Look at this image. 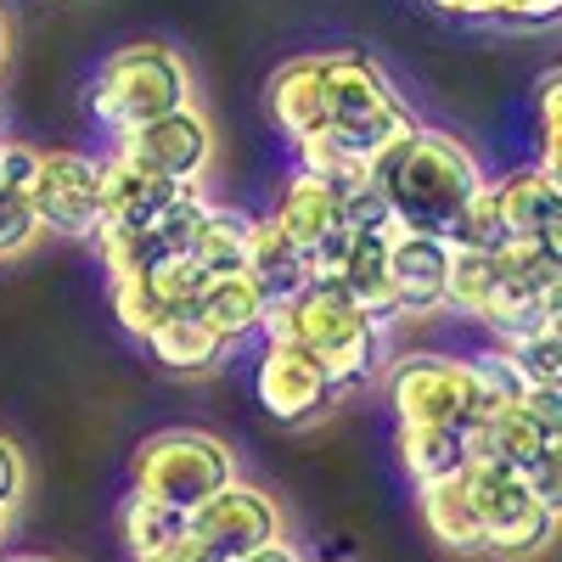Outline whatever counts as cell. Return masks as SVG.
<instances>
[{
    "label": "cell",
    "mask_w": 562,
    "mask_h": 562,
    "mask_svg": "<svg viewBox=\"0 0 562 562\" xmlns=\"http://www.w3.org/2000/svg\"><path fill=\"white\" fill-rule=\"evenodd\" d=\"M34 169H40L34 147H23V140H0V192H23L29 198Z\"/></svg>",
    "instance_id": "cell-40"
},
{
    "label": "cell",
    "mask_w": 562,
    "mask_h": 562,
    "mask_svg": "<svg viewBox=\"0 0 562 562\" xmlns=\"http://www.w3.org/2000/svg\"><path fill=\"white\" fill-rule=\"evenodd\" d=\"M265 310H270V299H265V288H259L248 270H220V276H209L203 293H198V304H192V315L209 326V333H220L225 344L259 333Z\"/></svg>",
    "instance_id": "cell-13"
},
{
    "label": "cell",
    "mask_w": 562,
    "mask_h": 562,
    "mask_svg": "<svg viewBox=\"0 0 562 562\" xmlns=\"http://www.w3.org/2000/svg\"><path fill=\"white\" fill-rule=\"evenodd\" d=\"M557 304L562 299H540V293H524V288H512V281H495L484 310L473 321H484L490 333L506 344V338H524V333H540V326H557Z\"/></svg>",
    "instance_id": "cell-21"
},
{
    "label": "cell",
    "mask_w": 562,
    "mask_h": 562,
    "mask_svg": "<svg viewBox=\"0 0 562 562\" xmlns=\"http://www.w3.org/2000/svg\"><path fill=\"white\" fill-rule=\"evenodd\" d=\"M461 484H467V495H473L484 551L518 562V557L546 551V540L557 535V512L540 506V501L524 490L518 467L484 456V461H467V467H461Z\"/></svg>",
    "instance_id": "cell-4"
},
{
    "label": "cell",
    "mask_w": 562,
    "mask_h": 562,
    "mask_svg": "<svg viewBox=\"0 0 562 562\" xmlns=\"http://www.w3.org/2000/svg\"><path fill=\"white\" fill-rule=\"evenodd\" d=\"M135 495L140 501H158V506H175V512H198L231 473V450L214 439V434H198V428H169V434H153L147 445L135 450Z\"/></svg>",
    "instance_id": "cell-3"
},
{
    "label": "cell",
    "mask_w": 562,
    "mask_h": 562,
    "mask_svg": "<svg viewBox=\"0 0 562 562\" xmlns=\"http://www.w3.org/2000/svg\"><path fill=\"white\" fill-rule=\"evenodd\" d=\"M349 248H355V231L349 225H333L321 243H310L304 248V281H310V288H333V281L344 276Z\"/></svg>",
    "instance_id": "cell-38"
},
{
    "label": "cell",
    "mask_w": 562,
    "mask_h": 562,
    "mask_svg": "<svg viewBox=\"0 0 562 562\" xmlns=\"http://www.w3.org/2000/svg\"><path fill=\"white\" fill-rule=\"evenodd\" d=\"M119 153L130 164H140V169L164 175V180L192 186L203 175V164H209V124H203V113L180 108V113H164V119L140 124V130H124Z\"/></svg>",
    "instance_id": "cell-10"
},
{
    "label": "cell",
    "mask_w": 562,
    "mask_h": 562,
    "mask_svg": "<svg viewBox=\"0 0 562 562\" xmlns=\"http://www.w3.org/2000/svg\"><path fill=\"white\" fill-rule=\"evenodd\" d=\"M338 225H349L355 237H389V231H394L389 198L378 192V186H366V180L344 186V192H338Z\"/></svg>",
    "instance_id": "cell-36"
},
{
    "label": "cell",
    "mask_w": 562,
    "mask_h": 562,
    "mask_svg": "<svg viewBox=\"0 0 562 562\" xmlns=\"http://www.w3.org/2000/svg\"><path fill=\"white\" fill-rule=\"evenodd\" d=\"M97 175H102V220H124V225H153V214L180 192V180H164L153 169H140L124 153L102 158Z\"/></svg>",
    "instance_id": "cell-14"
},
{
    "label": "cell",
    "mask_w": 562,
    "mask_h": 562,
    "mask_svg": "<svg viewBox=\"0 0 562 562\" xmlns=\"http://www.w3.org/2000/svg\"><path fill=\"white\" fill-rule=\"evenodd\" d=\"M416 135H422V124L405 113L383 140H371V147H366V158H360V180H366V186H378V192H389V180H394V175H400V164L411 158Z\"/></svg>",
    "instance_id": "cell-35"
},
{
    "label": "cell",
    "mask_w": 562,
    "mask_h": 562,
    "mask_svg": "<svg viewBox=\"0 0 562 562\" xmlns=\"http://www.w3.org/2000/svg\"><path fill=\"white\" fill-rule=\"evenodd\" d=\"M0 63H7V18H0Z\"/></svg>",
    "instance_id": "cell-47"
},
{
    "label": "cell",
    "mask_w": 562,
    "mask_h": 562,
    "mask_svg": "<svg viewBox=\"0 0 562 562\" xmlns=\"http://www.w3.org/2000/svg\"><path fill=\"white\" fill-rule=\"evenodd\" d=\"M203 214H209V203L192 192V186H180V192L153 214V237H158V248H164V254H192V237H198Z\"/></svg>",
    "instance_id": "cell-32"
},
{
    "label": "cell",
    "mask_w": 562,
    "mask_h": 562,
    "mask_svg": "<svg viewBox=\"0 0 562 562\" xmlns=\"http://www.w3.org/2000/svg\"><path fill=\"white\" fill-rule=\"evenodd\" d=\"M231 562H304V557L276 535V540H265V546H254V551H243V557H231Z\"/></svg>",
    "instance_id": "cell-45"
},
{
    "label": "cell",
    "mask_w": 562,
    "mask_h": 562,
    "mask_svg": "<svg viewBox=\"0 0 562 562\" xmlns=\"http://www.w3.org/2000/svg\"><path fill=\"white\" fill-rule=\"evenodd\" d=\"M29 209H34L40 231H57V237H90L97 220H102L97 158L40 153V169H34V186H29Z\"/></svg>",
    "instance_id": "cell-7"
},
{
    "label": "cell",
    "mask_w": 562,
    "mask_h": 562,
    "mask_svg": "<svg viewBox=\"0 0 562 562\" xmlns=\"http://www.w3.org/2000/svg\"><path fill=\"white\" fill-rule=\"evenodd\" d=\"M450 243L428 231H389V293L394 315H434L445 310Z\"/></svg>",
    "instance_id": "cell-11"
},
{
    "label": "cell",
    "mask_w": 562,
    "mask_h": 562,
    "mask_svg": "<svg viewBox=\"0 0 562 562\" xmlns=\"http://www.w3.org/2000/svg\"><path fill=\"white\" fill-rule=\"evenodd\" d=\"M124 540H130L135 562H147V557L169 551L175 540H186V512H175V506H158V501H140V495H130V506H124Z\"/></svg>",
    "instance_id": "cell-25"
},
{
    "label": "cell",
    "mask_w": 562,
    "mask_h": 562,
    "mask_svg": "<svg viewBox=\"0 0 562 562\" xmlns=\"http://www.w3.org/2000/svg\"><path fill=\"white\" fill-rule=\"evenodd\" d=\"M147 562H231V557H220V551L203 546L198 535H186V540H175L169 551H158V557H147Z\"/></svg>",
    "instance_id": "cell-44"
},
{
    "label": "cell",
    "mask_w": 562,
    "mask_h": 562,
    "mask_svg": "<svg viewBox=\"0 0 562 562\" xmlns=\"http://www.w3.org/2000/svg\"><path fill=\"white\" fill-rule=\"evenodd\" d=\"M270 119L288 140L321 135L326 130V85H321V57H299L270 79Z\"/></svg>",
    "instance_id": "cell-15"
},
{
    "label": "cell",
    "mask_w": 562,
    "mask_h": 562,
    "mask_svg": "<svg viewBox=\"0 0 562 562\" xmlns=\"http://www.w3.org/2000/svg\"><path fill=\"white\" fill-rule=\"evenodd\" d=\"M293 147H299V169H304V175H315V180H333L338 192L360 180V158H355V153H344L326 130H321V135L293 140Z\"/></svg>",
    "instance_id": "cell-37"
},
{
    "label": "cell",
    "mask_w": 562,
    "mask_h": 562,
    "mask_svg": "<svg viewBox=\"0 0 562 562\" xmlns=\"http://www.w3.org/2000/svg\"><path fill=\"white\" fill-rule=\"evenodd\" d=\"M147 349H153V360L169 366V371H209V366L225 360V338L209 333V326H203L192 310L164 315L153 333H147Z\"/></svg>",
    "instance_id": "cell-18"
},
{
    "label": "cell",
    "mask_w": 562,
    "mask_h": 562,
    "mask_svg": "<svg viewBox=\"0 0 562 562\" xmlns=\"http://www.w3.org/2000/svg\"><path fill=\"white\" fill-rule=\"evenodd\" d=\"M501 281L540 299H562V243H501L495 248Z\"/></svg>",
    "instance_id": "cell-23"
},
{
    "label": "cell",
    "mask_w": 562,
    "mask_h": 562,
    "mask_svg": "<svg viewBox=\"0 0 562 562\" xmlns=\"http://www.w3.org/2000/svg\"><path fill=\"white\" fill-rule=\"evenodd\" d=\"M400 461L416 484H439V479H456L467 467V450H461V428H400Z\"/></svg>",
    "instance_id": "cell-22"
},
{
    "label": "cell",
    "mask_w": 562,
    "mask_h": 562,
    "mask_svg": "<svg viewBox=\"0 0 562 562\" xmlns=\"http://www.w3.org/2000/svg\"><path fill=\"white\" fill-rule=\"evenodd\" d=\"M18 495H23V456H18V445L0 434V506H18Z\"/></svg>",
    "instance_id": "cell-43"
},
{
    "label": "cell",
    "mask_w": 562,
    "mask_h": 562,
    "mask_svg": "<svg viewBox=\"0 0 562 562\" xmlns=\"http://www.w3.org/2000/svg\"><path fill=\"white\" fill-rule=\"evenodd\" d=\"M506 243H562V186L546 169H512L495 180Z\"/></svg>",
    "instance_id": "cell-12"
},
{
    "label": "cell",
    "mask_w": 562,
    "mask_h": 562,
    "mask_svg": "<svg viewBox=\"0 0 562 562\" xmlns=\"http://www.w3.org/2000/svg\"><path fill=\"white\" fill-rule=\"evenodd\" d=\"M254 394L276 422H315L326 405H338V389L326 378V366L293 344H265L259 371H254Z\"/></svg>",
    "instance_id": "cell-9"
},
{
    "label": "cell",
    "mask_w": 562,
    "mask_h": 562,
    "mask_svg": "<svg viewBox=\"0 0 562 562\" xmlns=\"http://www.w3.org/2000/svg\"><path fill=\"white\" fill-rule=\"evenodd\" d=\"M243 270L265 288V299H293L304 293V254L288 243V231H281L276 220H248V248H243Z\"/></svg>",
    "instance_id": "cell-16"
},
{
    "label": "cell",
    "mask_w": 562,
    "mask_h": 562,
    "mask_svg": "<svg viewBox=\"0 0 562 562\" xmlns=\"http://www.w3.org/2000/svg\"><path fill=\"white\" fill-rule=\"evenodd\" d=\"M90 108H97V119L113 135H124V130H140L164 113L192 108V74H186V63L158 40L124 45V52H113L102 63L97 90H90Z\"/></svg>",
    "instance_id": "cell-2"
},
{
    "label": "cell",
    "mask_w": 562,
    "mask_h": 562,
    "mask_svg": "<svg viewBox=\"0 0 562 562\" xmlns=\"http://www.w3.org/2000/svg\"><path fill=\"white\" fill-rule=\"evenodd\" d=\"M113 315H119L124 333L147 338L169 310H164V299L153 293V281H147V276H113Z\"/></svg>",
    "instance_id": "cell-34"
},
{
    "label": "cell",
    "mask_w": 562,
    "mask_h": 562,
    "mask_svg": "<svg viewBox=\"0 0 562 562\" xmlns=\"http://www.w3.org/2000/svg\"><path fill=\"white\" fill-rule=\"evenodd\" d=\"M484 186L473 153L461 147L456 135H439V130H422L411 158L400 164V175L389 180V214H394V231H428V237H445L456 209L467 203Z\"/></svg>",
    "instance_id": "cell-1"
},
{
    "label": "cell",
    "mask_w": 562,
    "mask_h": 562,
    "mask_svg": "<svg viewBox=\"0 0 562 562\" xmlns=\"http://www.w3.org/2000/svg\"><path fill=\"white\" fill-rule=\"evenodd\" d=\"M490 18H501L512 29H546L562 18V0H490Z\"/></svg>",
    "instance_id": "cell-41"
},
{
    "label": "cell",
    "mask_w": 562,
    "mask_h": 562,
    "mask_svg": "<svg viewBox=\"0 0 562 562\" xmlns=\"http://www.w3.org/2000/svg\"><path fill=\"white\" fill-rule=\"evenodd\" d=\"M281 231H288V243L304 254L310 243H321L326 231L338 225V186L333 180H315V175H293L288 186H281V203L270 214Z\"/></svg>",
    "instance_id": "cell-17"
},
{
    "label": "cell",
    "mask_w": 562,
    "mask_h": 562,
    "mask_svg": "<svg viewBox=\"0 0 562 562\" xmlns=\"http://www.w3.org/2000/svg\"><path fill=\"white\" fill-rule=\"evenodd\" d=\"M186 535H198L220 557H243V551L281 535V512L265 490H254L243 479H225L198 512H186Z\"/></svg>",
    "instance_id": "cell-8"
},
{
    "label": "cell",
    "mask_w": 562,
    "mask_h": 562,
    "mask_svg": "<svg viewBox=\"0 0 562 562\" xmlns=\"http://www.w3.org/2000/svg\"><path fill=\"white\" fill-rule=\"evenodd\" d=\"M389 400L400 411V428H467L479 411L467 366L445 355H411L389 371Z\"/></svg>",
    "instance_id": "cell-6"
},
{
    "label": "cell",
    "mask_w": 562,
    "mask_h": 562,
    "mask_svg": "<svg viewBox=\"0 0 562 562\" xmlns=\"http://www.w3.org/2000/svg\"><path fill=\"white\" fill-rule=\"evenodd\" d=\"M518 411L535 422V428H546L551 439H562V389H524Z\"/></svg>",
    "instance_id": "cell-42"
},
{
    "label": "cell",
    "mask_w": 562,
    "mask_h": 562,
    "mask_svg": "<svg viewBox=\"0 0 562 562\" xmlns=\"http://www.w3.org/2000/svg\"><path fill=\"white\" fill-rule=\"evenodd\" d=\"M243 248H248V220L231 209H209L192 237V259L209 276H220V270H243Z\"/></svg>",
    "instance_id": "cell-26"
},
{
    "label": "cell",
    "mask_w": 562,
    "mask_h": 562,
    "mask_svg": "<svg viewBox=\"0 0 562 562\" xmlns=\"http://www.w3.org/2000/svg\"><path fill=\"white\" fill-rule=\"evenodd\" d=\"M495 281H501L495 254H479V248H450V276H445V304H450V310L479 315Z\"/></svg>",
    "instance_id": "cell-28"
},
{
    "label": "cell",
    "mask_w": 562,
    "mask_h": 562,
    "mask_svg": "<svg viewBox=\"0 0 562 562\" xmlns=\"http://www.w3.org/2000/svg\"><path fill=\"white\" fill-rule=\"evenodd\" d=\"M7 562H45V557H7Z\"/></svg>",
    "instance_id": "cell-49"
},
{
    "label": "cell",
    "mask_w": 562,
    "mask_h": 562,
    "mask_svg": "<svg viewBox=\"0 0 562 562\" xmlns=\"http://www.w3.org/2000/svg\"><path fill=\"white\" fill-rule=\"evenodd\" d=\"M461 366H467V383H473V400H479L484 416L501 411V405H518L524 383H518V371H512V360H506L501 349L473 355V360H461Z\"/></svg>",
    "instance_id": "cell-31"
},
{
    "label": "cell",
    "mask_w": 562,
    "mask_h": 562,
    "mask_svg": "<svg viewBox=\"0 0 562 562\" xmlns=\"http://www.w3.org/2000/svg\"><path fill=\"white\" fill-rule=\"evenodd\" d=\"M338 288H344L371 321L394 315V293H389V237H355Z\"/></svg>",
    "instance_id": "cell-20"
},
{
    "label": "cell",
    "mask_w": 562,
    "mask_h": 562,
    "mask_svg": "<svg viewBox=\"0 0 562 562\" xmlns=\"http://www.w3.org/2000/svg\"><path fill=\"white\" fill-rule=\"evenodd\" d=\"M428 7H439L450 18H490V0H428Z\"/></svg>",
    "instance_id": "cell-46"
},
{
    "label": "cell",
    "mask_w": 562,
    "mask_h": 562,
    "mask_svg": "<svg viewBox=\"0 0 562 562\" xmlns=\"http://www.w3.org/2000/svg\"><path fill=\"white\" fill-rule=\"evenodd\" d=\"M147 281H153V293L164 299V310L175 315V310H192V304H198L209 270H203L192 254H164V259L147 270Z\"/></svg>",
    "instance_id": "cell-33"
},
{
    "label": "cell",
    "mask_w": 562,
    "mask_h": 562,
    "mask_svg": "<svg viewBox=\"0 0 562 562\" xmlns=\"http://www.w3.org/2000/svg\"><path fill=\"white\" fill-rule=\"evenodd\" d=\"M518 371L524 389H562V338L557 326H540V333H524V338H506L501 349Z\"/></svg>",
    "instance_id": "cell-27"
},
{
    "label": "cell",
    "mask_w": 562,
    "mask_h": 562,
    "mask_svg": "<svg viewBox=\"0 0 562 562\" xmlns=\"http://www.w3.org/2000/svg\"><path fill=\"white\" fill-rule=\"evenodd\" d=\"M34 237H40V220H34L29 198L23 192H0V259L29 254Z\"/></svg>",
    "instance_id": "cell-39"
},
{
    "label": "cell",
    "mask_w": 562,
    "mask_h": 562,
    "mask_svg": "<svg viewBox=\"0 0 562 562\" xmlns=\"http://www.w3.org/2000/svg\"><path fill=\"white\" fill-rule=\"evenodd\" d=\"M321 85H326V135H333L344 153H355V158H366L371 140H383L405 119L394 85L360 52L321 57Z\"/></svg>",
    "instance_id": "cell-5"
},
{
    "label": "cell",
    "mask_w": 562,
    "mask_h": 562,
    "mask_svg": "<svg viewBox=\"0 0 562 562\" xmlns=\"http://www.w3.org/2000/svg\"><path fill=\"white\" fill-rule=\"evenodd\" d=\"M321 366H326V378H333V389H338V394H344V389L371 383V378H378V366H383V321L360 326V333H355L338 355H326Z\"/></svg>",
    "instance_id": "cell-30"
},
{
    "label": "cell",
    "mask_w": 562,
    "mask_h": 562,
    "mask_svg": "<svg viewBox=\"0 0 562 562\" xmlns=\"http://www.w3.org/2000/svg\"><path fill=\"white\" fill-rule=\"evenodd\" d=\"M97 248H102V265L113 270V276H147L158 259H164V248H158V237H153V225H124V220H97Z\"/></svg>",
    "instance_id": "cell-24"
},
{
    "label": "cell",
    "mask_w": 562,
    "mask_h": 562,
    "mask_svg": "<svg viewBox=\"0 0 562 562\" xmlns=\"http://www.w3.org/2000/svg\"><path fill=\"white\" fill-rule=\"evenodd\" d=\"M0 540H7V506H0Z\"/></svg>",
    "instance_id": "cell-48"
},
{
    "label": "cell",
    "mask_w": 562,
    "mask_h": 562,
    "mask_svg": "<svg viewBox=\"0 0 562 562\" xmlns=\"http://www.w3.org/2000/svg\"><path fill=\"white\" fill-rule=\"evenodd\" d=\"M445 243L450 248H479V254H495L506 243V231H501V209H495V186L484 180L473 198H467L445 231Z\"/></svg>",
    "instance_id": "cell-29"
},
{
    "label": "cell",
    "mask_w": 562,
    "mask_h": 562,
    "mask_svg": "<svg viewBox=\"0 0 562 562\" xmlns=\"http://www.w3.org/2000/svg\"><path fill=\"white\" fill-rule=\"evenodd\" d=\"M422 490V524L428 535L450 551H484V535H479V512H473V495H467L461 473L456 479H439V484H416Z\"/></svg>",
    "instance_id": "cell-19"
}]
</instances>
